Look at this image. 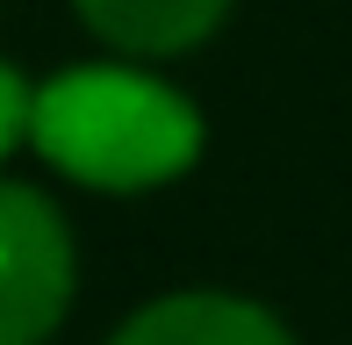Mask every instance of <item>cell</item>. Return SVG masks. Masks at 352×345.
Here are the masks:
<instances>
[{"mask_svg":"<svg viewBox=\"0 0 352 345\" xmlns=\"http://www.w3.org/2000/svg\"><path fill=\"white\" fill-rule=\"evenodd\" d=\"M209 144L201 108L151 65H65L36 87L29 151L94 194H151L187 180Z\"/></svg>","mask_w":352,"mask_h":345,"instance_id":"obj_1","label":"cell"},{"mask_svg":"<svg viewBox=\"0 0 352 345\" xmlns=\"http://www.w3.org/2000/svg\"><path fill=\"white\" fill-rule=\"evenodd\" d=\"M79 288L72 223L43 187L0 180V345H43Z\"/></svg>","mask_w":352,"mask_h":345,"instance_id":"obj_2","label":"cell"},{"mask_svg":"<svg viewBox=\"0 0 352 345\" xmlns=\"http://www.w3.org/2000/svg\"><path fill=\"white\" fill-rule=\"evenodd\" d=\"M108 345H295V331L252 295L180 288V295H158V302L130 309Z\"/></svg>","mask_w":352,"mask_h":345,"instance_id":"obj_3","label":"cell"},{"mask_svg":"<svg viewBox=\"0 0 352 345\" xmlns=\"http://www.w3.org/2000/svg\"><path fill=\"white\" fill-rule=\"evenodd\" d=\"M72 14L130 65H166L216 36L230 0H72Z\"/></svg>","mask_w":352,"mask_h":345,"instance_id":"obj_4","label":"cell"},{"mask_svg":"<svg viewBox=\"0 0 352 345\" xmlns=\"http://www.w3.org/2000/svg\"><path fill=\"white\" fill-rule=\"evenodd\" d=\"M29 115H36V87L0 58V166H8L14 144H29Z\"/></svg>","mask_w":352,"mask_h":345,"instance_id":"obj_5","label":"cell"}]
</instances>
